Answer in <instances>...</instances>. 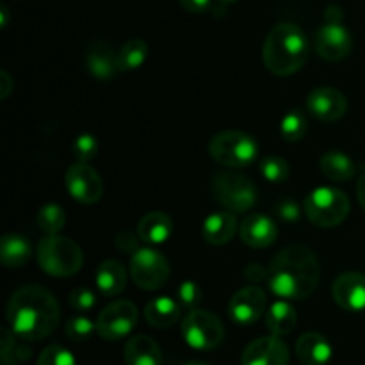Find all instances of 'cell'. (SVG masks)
I'll list each match as a JSON object with an SVG mask.
<instances>
[{"label":"cell","mask_w":365,"mask_h":365,"mask_svg":"<svg viewBox=\"0 0 365 365\" xmlns=\"http://www.w3.org/2000/svg\"><path fill=\"white\" fill-rule=\"evenodd\" d=\"M321 264L316 253L302 245L287 246L267 267V287L280 299H305L317 289Z\"/></svg>","instance_id":"7a4b0ae2"},{"label":"cell","mask_w":365,"mask_h":365,"mask_svg":"<svg viewBox=\"0 0 365 365\" xmlns=\"http://www.w3.org/2000/svg\"><path fill=\"white\" fill-rule=\"evenodd\" d=\"M38 365H75V356L63 346H48L39 355Z\"/></svg>","instance_id":"d590c367"},{"label":"cell","mask_w":365,"mask_h":365,"mask_svg":"<svg viewBox=\"0 0 365 365\" xmlns=\"http://www.w3.org/2000/svg\"><path fill=\"white\" fill-rule=\"evenodd\" d=\"M241 241L250 248H269L278 237V228L269 216L260 212L248 214L239 227Z\"/></svg>","instance_id":"ac0fdd59"},{"label":"cell","mask_w":365,"mask_h":365,"mask_svg":"<svg viewBox=\"0 0 365 365\" xmlns=\"http://www.w3.org/2000/svg\"><path fill=\"white\" fill-rule=\"evenodd\" d=\"M130 277L139 289L157 291L170 280V262L163 253L152 248H139L130 255Z\"/></svg>","instance_id":"9c48e42d"},{"label":"cell","mask_w":365,"mask_h":365,"mask_svg":"<svg viewBox=\"0 0 365 365\" xmlns=\"http://www.w3.org/2000/svg\"><path fill=\"white\" fill-rule=\"evenodd\" d=\"M178 4L182 6V9L189 11V13H205L212 7V0H178Z\"/></svg>","instance_id":"ab89813d"},{"label":"cell","mask_w":365,"mask_h":365,"mask_svg":"<svg viewBox=\"0 0 365 365\" xmlns=\"http://www.w3.org/2000/svg\"><path fill=\"white\" fill-rule=\"evenodd\" d=\"M209 153L225 168H246L257 160L259 143L246 132L225 130L210 139Z\"/></svg>","instance_id":"8992f818"},{"label":"cell","mask_w":365,"mask_h":365,"mask_svg":"<svg viewBox=\"0 0 365 365\" xmlns=\"http://www.w3.org/2000/svg\"><path fill=\"white\" fill-rule=\"evenodd\" d=\"M18 335L13 330H2V364L4 365H20L31 359V349L16 342Z\"/></svg>","instance_id":"f546056e"},{"label":"cell","mask_w":365,"mask_h":365,"mask_svg":"<svg viewBox=\"0 0 365 365\" xmlns=\"http://www.w3.org/2000/svg\"><path fill=\"white\" fill-rule=\"evenodd\" d=\"M307 109L319 121H339L348 113V100L344 93L335 88H317L307 96Z\"/></svg>","instance_id":"9a60e30c"},{"label":"cell","mask_w":365,"mask_h":365,"mask_svg":"<svg viewBox=\"0 0 365 365\" xmlns=\"http://www.w3.org/2000/svg\"><path fill=\"white\" fill-rule=\"evenodd\" d=\"M335 303L348 312L365 310V277L362 273H344L335 278L331 289Z\"/></svg>","instance_id":"e0dca14e"},{"label":"cell","mask_w":365,"mask_h":365,"mask_svg":"<svg viewBox=\"0 0 365 365\" xmlns=\"http://www.w3.org/2000/svg\"><path fill=\"white\" fill-rule=\"evenodd\" d=\"M84 61L88 71L96 81H110L121 71L118 50L103 39H95L86 46Z\"/></svg>","instance_id":"2e32d148"},{"label":"cell","mask_w":365,"mask_h":365,"mask_svg":"<svg viewBox=\"0 0 365 365\" xmlns=\"http://www.w3.org/2000/svg\"><path fill=\"white\" fill-rule=\"evenodd\" d=\"M182 305L178 302H175L173 298H168V296H159V298H153L152 302H148V305L145 307V319L148 321L150 327L153 328H170L180 319Z\"/></svg>","instance_id":"cb8c5ba5"},{"label":"cell","mask_w":365,"mask_h":365,"mask_svg":"<svg viewBox=\"0 0 365 365\" xmlns=\"http://www.w3.org/2000/svg\"><path fill=\"white\" fill-rule=\"evenodd\" d=\"M95 330L96 324L84 316L71 317L66 323V327H64V334H66V337L73 342L88 341V339L95 334Z\"/></svg>","instance_id":"d6a6232c"},{"label":"cell","mask_w":365,"mask_h":365,"mask_svg":"<svg viewBox=\"0 0 365 365\" xmlns=\"http://www.w3.org/2000/svg\"><path fill=\"white\" fill-rule=\"evenodd\" d=\"M95 282L100 294H103L106 298H113V296L123 292L125 285H127V269L120 260H106L96 269Z\"/></svg>","instance_id":"603a6c76"},{"label":"cell","mask_w":365,"mask_h":365,"mask_svg":"<svg viewBox=\"0 0 365 365\" xmlns=\"http://www.w3.org/2000/svg\"><path fill=\"white\" fill-rule=\"evenodd\" d=\"M237 227V217H235L234 212H230V210L214 212L203 223L202 235L209 245L223 246L234 239Z\"/></svg>","instance_id":"ffe728a7"},{"label":"cell","mask_w":365,"mask_h":365,"mask_svg":"<svg viewBox=\"0 0 365 365\" xmlns=\"http://www.w3.org/2000/svg\"><path fill=\"white\" fill-rule=\"evenodd\" d=\"M334 349L327 337L316 331L303 334L296 342V356L305 365H327L331 360Z\"/></svg>","instance_id":"d6986e66"},{"label":"cell","mask_w":365,"mask_h":365,"mask_svg":"<svg viewBox=\"0 0 365 365\" xmlns=\"http://www.w3.org/2000/svg\"><path fill=\"white\" fill-rule=\"evenodd\" d=\"M356 196H359L360 205H362V209L365 210V173H362V177L356 182Z\"/></svg>","instance_id":"7bdbcfd3"},{"label":"cell","mask_w":365,"mask_h":365,"mask_svg":"<svg viewBox=\"0 0 365 365\" xmlns=\"http://www.w3.org/2000/svg\"><path fill=\"white\" fill-rule=\"evenodd\" d=\"M32 246L24 235L7 234L0 241V262L9 269H18L31 260Z\"/></svg>","instance_id":"d4e9b609"},{"label":"cell","mask_w":365,"mask_h":365,"mask_svg":"<svg viewBox=\"0 0 365 365\" xmlns=\"http://www.w3.org/2000/svg\"><path fill=\"white\" fill-rule=\"evenodd\" d=\"M266 305V292L257 285H250L232 296L228 303V316L239 327H250L262 317Z\"/></svg>","instance_id":"4fadbf2b"},{"label":"cell","mask_w":365,"mask_h":365,"mask_svg":"<svg viewBox=\"0 0 365 365\" xmlns=\"http://www.w3.org/2000/svg\"><path fill=\"white\" fill-rule=\"evenodd\" d=\"M125 364L127 365H160L163 351L159 344L148 335H135L125 344Z\"/></svg>","instance_id":"7402d4cb"},{"label":"cell","mask_w":365,"mask_h":365,"mask_svg":"<svg viewBox=\"0 0 365 365\" xmlns=\"http://www.w3.org/2000/svg\"><path fill=\"white\" fill-rule=\"evenodd\" d=\"M7 18H9V9L6 6L0 7V27H6L7 25Z\"/></svg>","instance_id":"f6af8a7d"},{"label":"cell","mask_w":365,"mask_h":365,"mask_svg":"<svg viewBox=\"0 0 365 365\" xmlns=\"http://www.w3.org/2000/svg\"><path fill=\"white\" fill-rule=\"evenodd\" d=\"M214 196L225 210L248 212L257 203V187L248 177L235 171H217L212 177Z\"/></svg>","instance_id":"52a82bcc"},{"label":"cell","mask_w":365,"mask_h":365,"mask_svg":"<svg viewBox=\"0 0 365 365\" xmlns=\"http://www.w3.org/2000/svg\"><path fill=\"white\" fill-rule=\"evenodd\" d=\"M64 182L71 198L82 205H93L103 195L102 177L88 163H77L68 168Z\"/></svg>","instance_id":"8fae6325"},{"label":"cell","mask_w":365,"mask_h":365,"mask_svg":"<svg viewBox=\"0 0 365 365\" xmlns=\"http://www.w3.org/2000/svg\"><path fill=\"white\" fill-rule=\"evenodd\" d=\"M173 234V221L166 212L153 210L143 216L138 225V235L146 245H164Z\"/></svg>","instance_id":"44dd1931"},{"label":"cell","mask_w":365,"mask_h":365,"mask_svg":"<svg viewBox=\"0 0 365 365\" xmlns=\"http://www.w3.org/2000/svg\"><path fill=\"white\" fill-rule=\"evenodd\" d=\"M184 365H209L207 362H200V360H191V362L184 364Z\"/></svg>","instance_id":"bcb514c9"},{"label":"cell","mask_w":365,"mask_h":365,"mask_svg":"<svg viewBox=\"0 0 365 365\" xmlns=\"http://www.w3.org/2000/svg\"><path fill=\"white\" fill-rule=\"evenodd\" d=\"M349 209L351 203L346 192L327 185L310 191L303 205L310 223L319 228L339 227L349 216Z\"/></svg>","instance_id":"5b68a950"},{"label":"cell","mask_w":365,"mask_h":365,"mask_svg":"<svg viewBox=\"0 0 365 365\" xmlns=\"http://www.w3.org/2000/svg\"><path fill=\"white\" fill-rule=\"evenodd\" d=\"M296 323H298V312L289 303V299H278L267 309L266 328L271 331V335L282 337V335L291 334Z\"/></svg>","instance_id":"484cf974"},{"label":"cell","mask_w":365,"mask_h":365,"mask_svg":"<svg viewBox=\"0 0 365 365\" xmlns=\"http://www.w3.org/2000/svg\"><path fill=\"white\" fill-rule=\"evenodd\" d=\"M220 2H225V4H228V2H235V0H220Z\"/></svg>","instance_id":"7dc6e473"},{"label":"cell","mask_w":365,"mask_h":365,"mask_svg":"<svg viewBox=\"0 0 365 365\" xmlns=\"http://www.w3.org/2000/svg\"><path fill=\"white\" fill-rule=\"evenodd\" d=\"M36 259L39 267L50 277H73L84 264V253L81 246L63 235H46L36 248Z\"/></svg>","instance_id":"277c9868"},{"label":"cell","mask_w":365,"mask_h":365,"mask_svg":"<svg viewBox=\"0 0 365 365\" xmlns=\"http://www.w3.org/2000/svg\"><path fill=\"white\" fill-rule=\"evenodd\" d=\"M307 118L302 110L298 109H292L282 118V123H280V132H282V138L289 143H296V141H302L307 134Z\"/></svg>","instance_id":"4dcf8cb0"},{"label":"cell","mask_w":365,"mask_h":365,"mask_svg":"<svg viewBox=\"0 0 365 365\" xmlns=\"http://www.w3.org/2000/svg\"><path fill=\"white\" fill-rule=\"evenodd\" d=\"M321 171L334 182L351 180L356 173V166L344 152H327L321 157Z\"/></svg>","instance_id":"4316f807"},{"label":"cell","mask_w":365,"mask_h":365,"mask_svg":"<svg viewBox=\"0 0 365 365\" xmlns=\"http://www.w3.org/2000/svg\"><path fill=\"white\" fill-rule=\"evenodd\" d=\"M182 337L198 351L216 349L225 339V327L221 319L207 310H189L187 316L182 319Z\"/></svg>","instance_id":"ba28073f"},{"label":"cell","mask_w":365,"mask_h":365,"mask_svg":"<svg viewBox=\"0 0 365 365\" xmlns=\"http://www.w3.org/2000/svg\"><path fill=\"white\" fill-rule=\"evenodd\" d=\"M148 57V45L143 39H128L118 50V59H120L121 71H134L145 64Z\"/></svg>","instance_id":"83f0119b"},{"label":"cell","mask_w":365,"mask_h":365,"mask_svg":"<svg viewBox=\"0 0 365 365\" xmlns=\"http://www.w3.org/2000/svg\"><path fill=\"white\" fill-rule=\"evenodd\" d=\"M177 299L184 309L195 310L202 302V289L192 280L182 282L177 289Z\"/></svg>","instance_id":"e575fe53"},{"label":"cell","mask_w":365,"mask_h":365,"mask_svg":"<svg viewBox=\"0 0 365 365\" xmlns=\"http://www.w3.org/2000/svg\"><path fill=\"white\" fill-rule=\"evenodd\" d=\"M260 175L271 184H282L289 178V163L278 155H267L259 164Z\"/></svg>","instance_id":"1f68e13d"},{"label":"cell","mask_w":365,"mask_h":365,"mask_svg":"<svg viewBox=\"0 0 365 365\" xmlns=\"http://www.w3.org/2000/svg\"><path fill=\"white\" fill-rule=\"evenodd\" d=\"M114 245L120 252L123 253H135L139 250V235H134L128 230L118 232L116 237H114Z\"/></svg>","instance_id":"74e56055"},{"label":"cell","mask_w":365,"mask_h":365,"mask_svg":"<svg viewBox=\"0 0 365 365\" xmlns=\"http://www.w3.org/2000/svg\"><path fill=\"white\" fill-rule=\"evenodd\" d=\"M277 214L280 216V220L287 221V223H296L302 216V210L294 200H282L277 205Z\"/></svg>","instance_id":"f35d334b"},{"label":"cell","mask_w":365,"mask_h":365,"mask_svg":"<svg viewBox=\"0 0 365 365\" xmlns=\"http://www.w3.org/2000/svg\"><path fill=\"white\" fill-rule=\"evenodd\" d=\"M38 225L46 235H57L66 225V212L57 203H46L39 209Z\"/></svg>","instance_id":"f1b7e54d"},{"label":"cell","mask_w":365,"mask_h":365,"mask_svg":"<svg viewBox=\"0 0 365 365\" xmlns=\"http://www.w3.org/2000/svg\"><path fill=\"white\" fill-rule=\"evenodd\" d=\"M327 20L328 21H341L342 20V13L339 7H328L327 9Z\"/></svg>","instance_id":"ee69618b"},{"label":"cell","mask_w":365,"mask_h":365,"mask_svg":"<svg viewBox=\"0 0 365 365\" xmlns=\"http://www.w3.org/2000/svg\"><path fill=\"white\" fill-rule=\"evenodd\" d=\"M98 141H96L95 135L91 134H81L73 141V146H71L75 159H77L78 163H89V160L95 159L96 153H98Z\"/></svg>","instance_id":"836d02e7"},{"label":"cell","mask_w":365,"mask_h":365,"mask_svg":"<svg viewBox=\"0 0 365 365\" xmlns=\"http://www.w3.org/2000/svg\"><path fill=\"white\" fill-rule=\"evenodd\" d=\"M287 344L277 335L250 342L241 355V365H289Z\"/></svg>","instance_id":"5bb4252c"},{"label":"cell","mask_w":365,"mask_h":365,"mask_svg":"<svg viewBox=\"0 0 365 365\" xmlns=\"http://www.w3.org/2000/svg\"><path fill=\"white\" fill-rule=\"evenodd\" d=\"M245 277L250 282H260L267 280V267L260 266V264H250L245 269Z\"/></svg>","instance_id":"60d3db41"},{"label":"cell","mask_w":365,"mask_h":365,"mask_svg":"<svg viewBox=\"0 0 365 365\" xmlns=\"http://www.w3.org/2000/svg\"><path fill=\"white\" fill-rule=\"evenodd\" d=\"M14 89V84H13V78H11V75L7 73V71H0V98L6 100L7 96L11 95V91Z\"/></svg>","instance_id":"b9f144b4"},{"label":"cell","mask_w":365,"mask_h":365,"mask_svg":"<svg viewBox=\"0 0 365 365\" xmlns=\"http://www.w3.org/2000/svg\"><path fill=\"white\" fill-rule=\"evenodd\" d=\"M310 56V39L302 27L289 21L277 24L266 36L262 59L277 77H289L302 70Z\"/></svg>","instance_id":"3957f363"},{"label":"cell","mask_w":365,"mask_h":365,"mask_svg":"<svg viewBox=\"0 0 365 365\" xmlns=\"http://www.w3.org/2000/svg\"><path fill=\"white\" fill-rule=\"evenodd\" d=\"M68 302H70L71 309L77 310V312H89L91 309H95L96 296H95V292L91 291V289L77 287V289H73V291H71Z\"/></svg>","instance_id":"8d00e7d4"},{"label":"cell","mask_w":365,"mask_h":365,"mask_svg":"<svg viewBox=\"0 0 365 365\" xmlns=\"http://www.w3.org/2000/svg\"><path fill=\"white\" fill-rule=\"evenodd\" d=\"M138 319V307L128 299H120V302L110 303L100 312L96 319V331L106 341H120L134 330Z\"/></svg>","instance_id":"30bf717a"},{"label":"cell","mask_w":365,"mask_h":365,"mask_svg":"<svg viewBox=\"0 0 365 365\" xmlns=\"http://www.w3.org/2000/svg\"><path fill=\"white\" fill-rule=\"evenodd\" d=\"M7 323L20 339L38 342L48 337L59 324L61 310L56 296L41 285H24L11 294Z\"/></svg>","instance_id":"6da1fadb"},{"label":"cell","mask_w":365,"mask_h":365,"mask_svg":"<svg viewBox=\"0 0 365 365\" xmlns=\"http://www.w3.org/2000/svg\"><path fill=\"white\" fill-rule=\"evenodd\" d=\"M314 48L330 63L346 59L353 48V36L341 21H327L314 38Z\"/></svg>","instance_id":"7c38bea8"}]
</instances>
